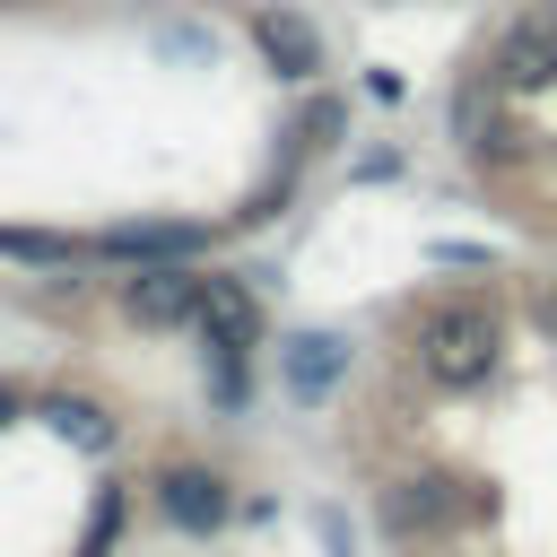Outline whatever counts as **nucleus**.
<instances>
[{
    "mask_svg": "<svg viewBox=\"0 0 557 557\" xmlns=\"http://www.w3.org/2000/svg\"><path fill=\"white\" fill-rule=\"evenodd\" d=\"M496 348H505V331H496L487 305H444V313H426V331H418V357H426L435 383H479V374L496 366Z\"/></svg>",
    "mask_w": 557,
    "mask_h": 557,
    "instance_id": "obj_1",
    "label": "nucleus"
},
{
    "mask_svg": "<svg viewBox=\"0 0 557 557\" xmlns=\"http://www.w3.org/2000/svg\"><path fill=\"white\" fill-rule=\"evenodd\" d=\"M122 313H131V322H148V331H174V322H191V313H200V278H191V270H174V261H148L139 278H122Z\"/></svg>",
    "mask_w": 557,
    "mask_h": 557,
    "instance_id": "obj_2",
    "label": "nucleus"
},
{
    "mask_svg": "<svg viewBox=\"0 0 557 557\" xmlns=\"http://www.w3.org/2000/svg\"><path fill=\"white\" fill-rule=\"evenodd\" d=\"M496 78H505V87H548V78H557V17H522V26L496 44Z\"/></svg>",
    "mask_w": 557,
    "mask_h": 557,
    "instance_id": "obj_3",
    "label": "nucleus"
},
{
    "mask_svg": "<svg viewBox=\"0 0 557 557\" xmlns=\"http://www.w3.org/2000/svg\"><path fill=\"white\" fill-rule=\"evenodd\" d=\"M252 44H261V61H270L278 78H313V70H322L313 26H305V17H287V9H261V17H252Z\"/></svg>",
    "mask_w": 557,
    "mask_h": 557,
    "instance_id": "obj_4",
    "label": "nucleus"
},
{
    "mask_svg": "<svg viewBox=\"0 0 557 557\" xmlns=\"http://www.w3.org/2000/svg\"><path fill=\"white\" fill-rule=\"evenodd\" d=\"M157 496H165V522H174V531H218V522H226V487H218V470H165Z\"/></svg>",
    "mask_w": 557,
    "mask_h": 557,
    "instance_id": "obj_5",
    "label": "nucleus"
},
{
    "mask_svg": "<svg viewBox=\"0 0 557 557\" xmlns=\"http://www.w3.org/2000/svg\"><path fill=\"white\" fill-rule=\"evenodd\" d=\"M200 331H209V348L218 357H235L244 339H252V296L244 287H226V278H200V313H191Z\"/></svg>",
    "mask_w": 557,
    "mask_h": 557,
    "instance_id": "obj_6",
    "label": "nucleus"
},
{
    "mask_svg": "<svg viewBox=\"0 0 557 557\" xmlns=\"http://www.w3.org/2000/svg\"><path fill=\"white\" fill-rule=\"evenodd\" d=\"M104 252H122V261H183V252H200V235L191 226H122V235H104Z\"/></svg>",
    "mask_w": 557,
    "mask_h": 557,
    "instance_id": "obj_7",
    "label": "nucleus"
},
{
    "mask_svg": "<svg viewBox=\"0 0 557 557\" xmlns=\"http://www.w3.org/2000/svg\"><path fill=\"white\" fill-rule=\"evenodd\" d=\"M331 374H339V339H296V357H287V392L313 400V392H331Z\"/></svg>",
    "mask_w": 557,
    "mask_h": 557,
    "instance_id": "obj_8",
    "label": "nucleus"
},
{
    "mask_svg": "<svg viewBox=\"0 0 557 557\" xmlns=\"http://www.w3.org/2000/svg\"><path fill=\"white\" fill-rule=\"evenodd\" d=\"M0 252H17V261H70L78 244H61V235H26V226H9V235H0Z\"/></svg>",
    "mask_w": 557,
    "mask_h": 557,
    "instance_id": "obj_9",
    "label": "nucleus"
},
{
    "mask_svg": "<svg viewBox=\"0 0 557 557\" xmlns=\"http://www.w3.org/2000/svg\"><path fill=\"white\" fill-rule=\"evenodd\" d=\"M453 505V479H418L409 496H400V522H426V513H444Z\"/></svg>",
    "mask_w": 557,
    "mask_h": 557,
    "instance_id": "obj_10",
    "label": "nucleus"
},
{
    "mask_svg": "<svg viewBox=\"0 0 557 557\" xmlns=\"http://www.w3.org/2000/svg\"><path fill=\"white\" fill-rule=\"evenodd\" d=\"M52 418H61V426H70V435H78V444H96V435H104V426H96V418H87V409H78V400H52Z\"/></svg>",
    "mask_w": 557,
    "mask_h": 557,
    "instance_id": "obj_11",
    "label": "nucleus"
},
{
    "mask_svg": "<svg viewBox=\"0 0 557 557\" xmlns=\"http://www.w3.org/2000/svg\"><path fill=\"white\" fill-rule=\"evenodd\" d=\"M9 409H17V392H9V383H0V426H9Z\"/></svg>",
    "mask_w": 557,
    "mask_h": 557,
    "instance_id": "obj_12",
    "label": "nucleus"
}]
</instances>
